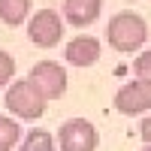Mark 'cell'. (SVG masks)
I'll list each match as a JSON object with an SVG mask.
<instances>
[{
    "label": "cell",
    "instance_id": "obj_1",
    "mask_svg": "<svg viewBox=\"0 0 151 151\" xmlns=\"http://www.w3.org/2000/svg\"><path fill=\"white\" fill-rule=\"evenodd\" d=\"M106 40L115 52H136L148 40V24L136 12H118L106 24Z\"/></svg>",
    "mask_w": 151,
    "mask_h": 151
},
{
    "label": "cell",
    "instance_id": "obj_2",
    "mask_svg": "<svg viewBox=\"0 0 151 151\" xmlns=\"http://www.w3.org/2000/svg\"><path fill=\"white\" fill-rule=\"evenodd\" d=\"M45 103L48 100L30 85V79H18L12 82V88L6 91V109L12 115H18L24 121H36L45 115Z\"/></svg>",
    "mask_w": 151,
    "mask_h": 151
},
{
    "label": "cell",
    "instance_id": "obj_3",
    "mask_svg": "<svg viewBox=\"0 0 151 151\" xmlns=\"http://www.w3.org/2000/svg\"><path fill=\"white\" fill-rule=\"evenodd\" d=\"M58 142L60 151H97V127L85 118H70L60 124V133H58Z\"/></svg>",
    "mask_w": 151,
    "mask_h": 151
},
{
    "label": "cell",
    "instance_id": "obj_4",
    "mask_svg": "<svg viewBox=\"0 0 151 151\" xmlns=\"http://www.w3.org/2000/svg\"><path fill=\"white\" fill-rule=\"evenodd\" d=\"M30 85L40 91L45 100H58V97H64L67 91V70L55 64V60H40L33 70H30Z\"/></svg>",
    "mask_w": 151,
    "mask_h": 151
},
{
    "label": "cell",
    "instance_id": "obj_5",
    "mask_svg": "<svg viewBox=\"0 0 151 151\" xmlns=\"http://www.w3.org/2000/svg\"><path fill=\"white\" fill-rule=\"evenodd\" d=\"M27 36L40 48H55L60 42V36H64V21H60V15L55 9H40L27 24Z\"/></svg>",
    "mask_w": 151,
    "mask_h": 151
},
{
    "label": "cell",
    "instance_id": "obj_6",
    "mask_svg": "<svg viewBox=\"0 0 151 151\" xmlns=\"http://www.w3.org/2000/svg\"><path fill=\"white\" fill-rule=\"evenodd\" d=\"M115 109L121 115H142V112H148L151 109V82H145V79L127 82L115 94Z\"/></svg>",
    "mask_w": 151,
    "mask_h": 151
},
{
    "label": "cell",
    "instance_id": "obj_7",
    "mask_svg": "<svg viewBox=\"0 0 151 151\" xmlns=\"http://www.w3.org/2000/svg\"><path fill=\"white\" fill-rule=\"evenodd\" d=\"M64 58L70 60L73 67H91V64L100 60V40H94V36H88V33L76 36V40L67 42Z\"/></svg>",
    "mask_w": 151,
    "mask_h": 151
},
{
    "label": "cell",
    "instance_id": "obj_8",
    "mask_svg": "<svg viewBox=\"0 0 151 151\" xmlns=\"http://www.w3.org/2000/svg\"><path fill=\"white\" fill-rule=\"evenodd\" d=\"M103 0H64V18L73 27H88L100 18Z\"/></svg>",
    "mask_w": 151,
    "mask_h": 151
},
{
    "label": "cell",
    "instance_id": "obj_9",
    "mask_svg": "<svg viewBox=\"0 0 151 151\" xmlns=\"http://www.w3.org/2000/svg\"><path fill=\"white\" fill-rule=\"evenodd\" d=\"M30 15V0H0V18L9 27H18V24Z\"/></svg>",
    "mask_w": 151,
    "mask_h": 151
},
{
    "label": "cell",
    "instance_id": "obj_10",
    "mask_svg": "<svg viewBox=\"0 0 151 151\" xmlns=\"http://www.w3.org/2000/svg\"><path fill=\"white\" fill-rule=\"evenodd\" d=\"M21 139V127L18 121H12L6 115H0V151H12Z\"/></svg>",
    "mask_w": 151,
    "mask_h": 151
},
{
    "label": "cell",
    "instance_id": "obj_11",
    "mask_svg": "<svg viewBox=\"0 0 151 151\" xmlns=\"http://www.w3.org/2000/svg\"><path fill=\"white\" fill-rule=\"evenodd\" d=\"M18 151H55V139L48 130H30Z\"/></svg>",
    "mask_w": 151,
    "mask_h": 151
},
{
    "label": "cell",
    "instance_id": "obj_12",
    "mask_svg": "<svg viewBox=\"0 0 151 151\" xmlns=\"http://www.w3.org/2000/svg\"><path fill=\"white\" fill-rule=\"evenodd\" d=\"M133 73H136V79L151 82V52H139V58L133 60Z\"/></svg>",
    "mask_w": 151,
    "mask_h": 151
},
{
    "label": "cell",
    "instance_id": "obj_13",
    "mask_svg": "<svg viewBox=\"0 0 151 151\" xmlns=\"http://www.w3.org/2000/svg\"><path fill=\"white\" fill-rule=\"evenodd\" d=\"M12 73H15V60H12L9 52H3V48H0V88L12 79Z\"/></svg>",
    "mask_w": 151,
    "mask_h": 151
},
{
    "label": "cell",
    "instance_id": "obj_14",
    "mask_svg": "<svg viewBox=\"0 0 151 151\" xmlns=\"http://www.w3.org/2000/svg\"><path fill=\"white\" fill-rule=\"evenodd\" d=\"M139 136H142V139L145 142H151V115L142 121V127H139Z\"/></svg>",
    "mask_w": 151,
    "mask_h": 151
},
{
    "label": "cell",
    "instance_id": "obj_15",
    "mask_svg": "<svg viewBox=\"0 0 151 151\" xmlns=\"http://www.w3.org/2000/svg\"><path fill=\"white\" fill-rule=\"evenodd\" d=\"M139 151H151V142H145V148H139Z\"/></svg>",
    "mask_w": 151,
    "mask_h": 151
}]
</instances>
